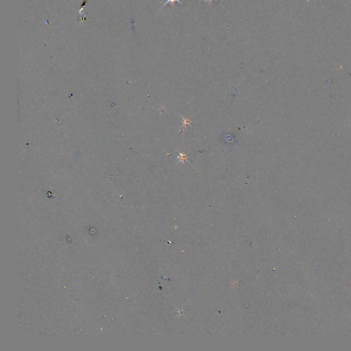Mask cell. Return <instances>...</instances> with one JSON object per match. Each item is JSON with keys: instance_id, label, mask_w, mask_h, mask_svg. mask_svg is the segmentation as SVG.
I'll return each mask as SVG.
<instances>
[{"instance_id": "cell-2", "label": "cell", "mask_w": 351, "mask_h": 351, "mask_svg": "<svg viewBox=\"0 0 351 351\" xmlns=\"http://www.w3.org/2000/svg\"><path fill=\"white\" fill-rule=\"evenodd\" d=\"M215 1H217V0H215ZM207 1H208V2H211L212 0H205L204 2H207Z\"/></svg>"}, {"instance_id": "cell-1", "label": "cell", "mask_w": 351, "mask_h": 351, "mask_svg": "<svg viewBox=\"0 0 351 351\" xmlns=\"http://www.w3.org/2000/svg\"><path fill=\"white\" fill-rule=\"evenodd\" d=\"M175 1H177V2H178L179 4H180L181 5H183V4L180 2V0H167V1H166V2H165V3L164 4H163V6L161 7V8H163V7H164V6H166V5L167 4L169 3V2L171 3V4H174Z\"/></svg>"}]
</instances>
